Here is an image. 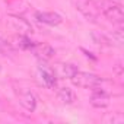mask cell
I'll list each match as a JSON object with an SVG mask.
<instances>
[{"label": "cell", "instance_id": "277c9868", "mask_svg": "<svg viewBox=\"0 0 124 124\" xmlns=\"http://www.w3.org/2000/svg\"><path fill=\"white\" fill-rule=\"evenodd\" d=\"M8 22H9V25H10L15 31H18L19 34L28 35L29 32H32V26H31L25 19H22V18H19V16H9V18H8Z\"/></svg>", "mask_w": 124, "mask_h": 124}, {"label": "cell", "instance_id": "8992f818", "mask_svg": "<svg viewBox=\"0 0 124 124\" xmlns=\"http://www.w3.org/2000/svg\"><path fill=\"white\" fill-rule=\"evenodd\" d=\"M19 104H21L26 111L32 112V111H35V108H37V96H35L32 92H29V91L22 92V93L19 95Z\"/></svg>", "mask_w": 124, "mask_h": 124}, {"label": "cell", "instance_id": "4fadbf2b", "mask_svg": "<svg viewBox=\"0 0 124 124\" xmlns=\"http://www.w3.org/2000/svg\"><path fill=\"white\" fill-rule=\"evenodd\" d=\"M0 70H2V69H0Z\"/></svg>", "mask_w": 124, "mask_h": 124}, {"label": "cell", "instance_id": "30bf717a", "mask_svg": "<svg viewBox=\"0 0 124 124\" xmlns=\"http://www.w3.org/2000/svg\"><path fill=\"white\" fill-rule=\"evenodd\" d=\"M13 44L12 45H15V47H18V48H21V50H32V47L35 45L29 38H28V35H23V34H19V35H16L15 38H13Z\"/></svg>", "mask_w": 124, "mask_h": 124}, {"label": "cell", "instance_id": "9c48e42d", "mask_svg": "<svg viewBox=\"0 0 124 124\" xmlns=\"http://www.w3.org/2000/svg\"><path fill=\"white\" fill-rule=\"evenodd\" d=\"M57 98L63 104H67V105H70V104H73L76 101L75 92L72 89H69V88H60L58 92H57Z\"/></svg>", "mask_w": 124, "mask_h": 124}, {"label": "cell", "instance_id": "3957f363", "mask_svg": "<svg viewBox=\"0 0 124 124\" xmlns=\"http://www.w3.org/2000/svg\"><path fill=\"white\" fill-rule=\"evenodd\" d=\"M35 19L38 22L50 25V26H55V25L61 23V21H63L58 13H54V12H37L35 13Z\"/></svg>", "mask_w": 124, "mask_h": 124}, {"label": "cell", "instance_id": "7a4b0ae2", "mask_svg": "<svg viewBox=\"0 0 124 124\" xmlns=\"http://www.w3.org/2000/svg\"><path fill=\"white\" fill-rule=\"evenodd\" d=\"M70 80L75 86L83 88V89H95L104 83V79L99 78L98 75L88 73V72H79V70L70 78Z\"/></svg>", "mask_w": 124, "mask_h": 124}, {"label": "cell", "instance_id": "ba28073f", "mask_svg": "<svg viewBox=\"0 0 124 124\" xmlns=\"http://www.w3.org/2000/svg\"><path fill=\"white\" fill-rule=\"evenodd\" d=\"M55 76L58 78H72L76 72H78V67L72 63H63V64H58L55 67V70H53Z\"/></svg>", "mask_w": 124, "mask_h": 124}, {"label": "cell", "instance_id": "7c38bea8", "mask_svg": "<svg viewBox=\"0 0 124 124\" xmlns=\"http://www.w3.org/2000/svg\"><path fill=\"white\" fill-rule=\"evenodd\" d=\"M13 53V45L10 42H8L6 39L0 38V54L3 55H10Z\"/></svg>", "mask_w": 124, "mask_h": 124}, {"label": "cell", "instance_id": "8fae6325", "mask_svg": "<svg viewBox=\"0 0 124 124\" xmlns=\"http://www.w3.org/2000/svg\"><path fill=\"white\" fill-rule=\"evenodd\" d=\"M41 76H42V82L48 86V88H54L55 83H57V76L54 75L53 70L50 69H41Z\"/></svg>", "mask_w": 124, "mask_h": 124}, {"label": "cell", "instance_id": "52a82bcc", "mask_svg": "<svg viewBox=\"0 0 124 124\" xmlns=\"http://www.w3.org/2000/svg\"><path fill=\"white\" fill-rule=\"evenodd\" d=\"M32 51H34V54H35L38 58H41V60H50V58L55 54L54 48L50 47V45H47V44H35V45L32 47Z\"/></svg>", "mask_w": 124, "mask_h": 124}, {"label": "cell", "instance_id": "5b68a950", "mask_svg": "<svg viewBox=\"0 0 124 124\" xmlns=\"http://www.w3.org/2000/svg\"><path fill=\"white\" fill-rule=\"evenodd\" d=\"M91 104L96 108H105L109 104V95L98 88H95L92 96H91Z\"/></svg>", "mask_w": 124, "mask_h": 124}, {"label": "cell", "instance_id": "6da1fadb", "mask_svg": "<svg viewBox=\"0 0 124 124\" xmlns=\"http://www.w3.org/2000/svg\"><path fill=\"white\" fill-rule=\"evenodd\" d=\"M98 10L112 23L121 25L124 22V12L123 6L118 2H112V0H99L98 2Z\"/></svg>", "mask_w": 124, "mask_h": 124}]
</instances>
